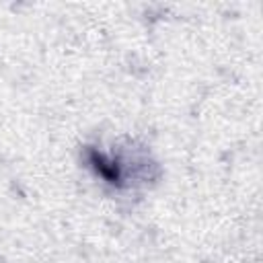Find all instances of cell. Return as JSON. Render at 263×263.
Returning <instances> with one entry per match:
<instances>
[{
  "label": "cell",
  "instance_id": "obj_1",
  "mask_svg": "<svg viewBox=\"0 0 263 263\" xmlns=\"http://www.w3.org/2000/svg\"><path fill=\"white\" fill-rule=\"evenodd\" d=\"M88 162L95 168V173L99 177H103L107 183H111V185H119L121 183V168H119V164L115 160H109L105 154H101V152L90 148L88 150Z\"/></svg>",
  "mask_w": 263,
  "mask_h": 263
}]
</instances>
